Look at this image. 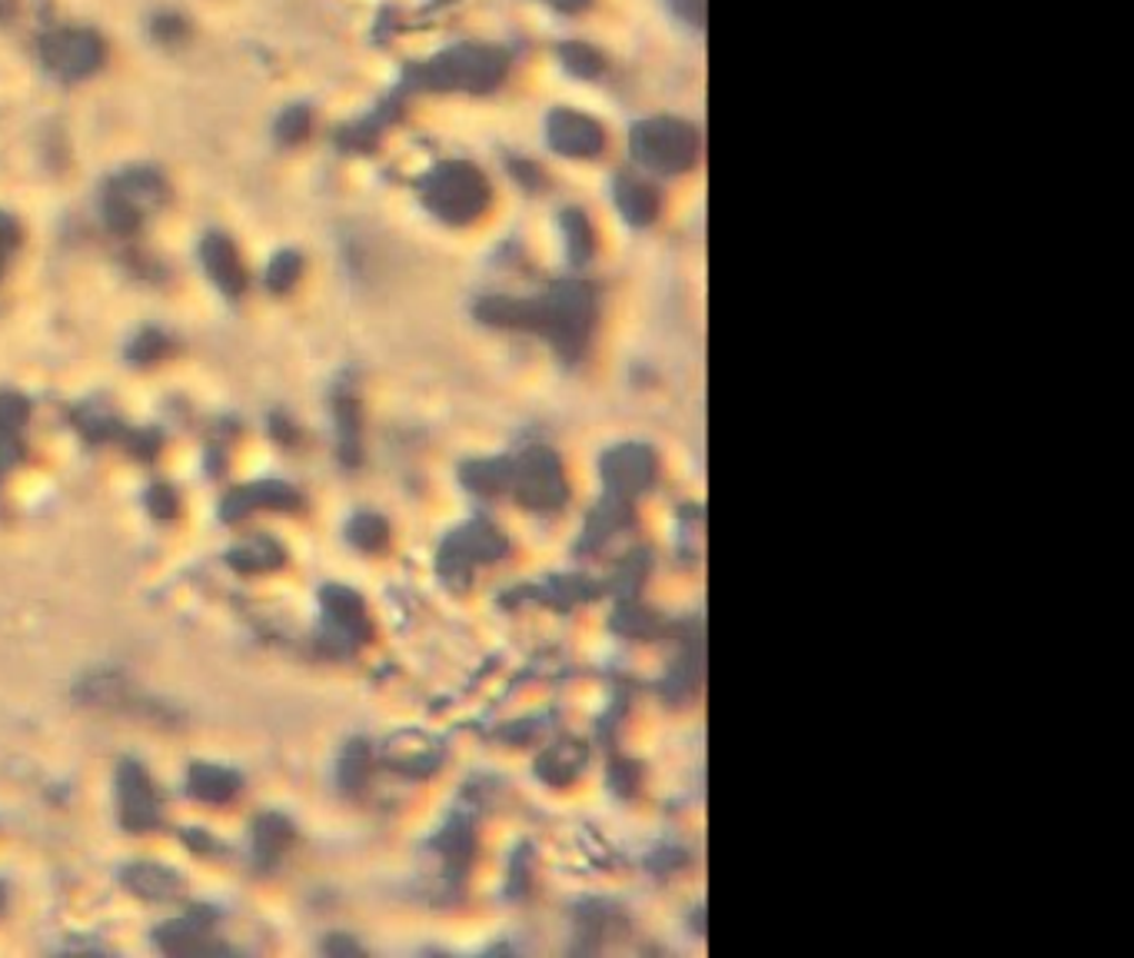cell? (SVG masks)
I'll use <instances>...</instances> for the list:
<instances>
[{
	"label": "cell",
	"instance_id": "obj_1",
	"mask_svg": "<svg viewBox=\"0 0 1134 958\" xmlns=\"http://www.w3.org/2000/svg\"><path fill=\"white\" fill-rule=\"evenodd\" d=\"M479 316L492 326H522L542 333L559 353L579 356L596 326V296L586 283H556L536 300L492 296L479 303Z\"/></svg>",
	"mask_w": 1134,
	"mask_h": 958
},
{
	"label": "cell",
	"instance_id": "obj_2",
	"mask_svg": "<svg viewBox=\"0 0 1134 958\" xmlns=\"http://www.w3.org/2000/svg\"><path fill=\"white\" fill-rule=\"evenodd\" d=\"M509 74V57L499 47L486 43H459L433 57L420 77L433 90H462V94H489Z\"/></svg>",
	"mask_w": 1134,
	"mask_h": 958
},
{
	"label": "cell",
	"instance_id": "obj_3",
	"mask_svg": "<svg viewBox=\"0 0 1134 958\" xmlns=\"http://www.w3.org/2000/svg\"><path fill=\"white\" fill-rule=\"evenodd\" d=\"M427 207L447 224H472L489 207V184L472 164H443L423 184Z\"/></svg>",
	"mask_w": 1134,
	"mask_h": 958
},
{
	"label": "cell",
	"instance_id": "obj_4",
	"mask_svg": "<svg viewBox=\"0 0 1134 958\" xmlns=\"http://www.w3.org/2000/svg\"><path fill=\"white\" fill-rule=\"evenodd\" d=\"M167 187L160 180V174L140 167V170H127L117 180L107 184L104 190V221L117 237H134L144 221L164 204Z\"/></svg>",
	"mask_w": 1134,
	"mask_h": 958
},
{
	"label": "cell",
	"instance_id": "obj_5",
	"mask_svg": "<svg viewBox=\"0 0 1134 958\" xmlns=\"http://www.w3.org/2000/svg\"><path fill=\"white\" fill-rule=\"evenodd\" d=\"M633 154L656 174H682L698 157V134L676 117H653L636 124Z\"/></svg>",
	"mask_w": 1134,
	"mask_h": 958
},
{
	"label": "cell",
	"instance_id": "obj_6",
	"mask_svg": "<svg viewBox=\"0 0 1134 958\" xmlns=\"http://www.w3.org/2000/svg\"><path fill=\"white\" fill-rule=\"evenodd\" d=\"M107 47L97 30L90 27H63L50 30L40 40V60L53 77L63 80H84L104 67Z\"/></svg>",
	"mask_w": 1134,
	"mask_h": 958
},
{
	"label": "cell",
	"instance_id": "obj_7",
	"mask_svg": "<svg viewBox=\"0 0 1134 958\" xmlns=\"http://www.w3.org/2000/svg\"><path fill=\"white\" fill-rule=\"evenodd\" d=\"M320 603H323V613H326L323 643H326L330 653H353L356 646H363L370 639L366 609H363L356 593H350L343 586H326L320 593Z\"/></svg>",
	"mask_w": 1134,
	"mask_h": 958
},
{
	"label": "cell",
	"instance_id": "obj_8",
	"mask_svg": "<svg viewBox=\"0 0 1134 958\" xmlns=\"http://www.w3.org/2000/svg\"><path fill=\"white\" fill-rule=\"evenodd\" d=\"M117 805H120V822L127 832H150L160 822L157 792L137 762H120L117 769Z\"/></svg>",
	"mask_w": 1134,
	"mask_h": 958
},
{
	"label": "cell",
	"instance_id": "obj_9",
	"mask_svg": "<svg viewBox=\"0 0 1134 958\" xmlns=\"http://www.w3.org/2000/svg\"><path fill=\"white\" fill-rule=\"evenodd\" d=\"M546 140L556 154L563 157H576V160H589L599 157L606 147V130L576 110H553L546 117Z\"/></svg>",
	"mask_w": 1134,
	"mask_h": 958
},
{
	"label": "cell",
	"instance_id": "obj_10",
	"mask_svg": "<svg viewBox=\"0 0 1134 958\" xmlns=\"http://www.w3.org/2000/svg\"><path fill=\"white\" fill-rule=\"evenodd\" d=\"M512 479H516L519 499H526L532 509H556L566 499L563 470L546 450L526 453V460L519 463V473Z\"/></svg>",
	"mask_w": 1134,
	"mask_h": 958
},
{
	"label": "cell",
	"instance_id": "obj_11",
	"mask_svg": "<svg viewBox=\"0 0 1134 958\" xmlns=\"http://www.w3.org/2000/svg\"><path fill=\"white\" fill-rule=\"evenodd\" d=\"M296 506H300V492L296 489H290L280 479H263V482L233 489L227 499H224L221 512H224L227 522H236L239 516H246L253 509H296Z\"/></svg>",
	"mask_w": 1134,
	"mask_h": 958
},
{
	"label": "cell",
	"instance_id": "obj_12",
	"mask_svg": "<svg viewBox=\"0 0 1134 958\" xmlns=\"http://www.w3.org/2000/svg\"><path fill=\"white\" fill-rule=\"evenodd\" d=\"M201 260H204V266H207V276L217 283V290H221L224 296L236 300V296L246 290V270H243V260H239L236 246H233V243H229L224 234H211V237L204 240V246H201Z\"/></svg>",
	"mask_w": 1134,
	"mask_h": 958
},
{
	"label": "cell",
	"instance_id": "obj_13",
	"mask_svg": "<svg viewBox=\"0 0 1134 958\" xmlns=\"http://www.w3.org/2000/svg\"><path fill=\"white\" fill-rule=\"evenodd\" d=\"M124 886L147 902H170L180 892V876L157 862H137L124 869Z\"/></svg>",
	"mask_w": 1134,
	"mask_h": 958
},
{
	"label": "cell",
	"instance_id": "obj_14",
	"mask_svg": "<svg viewBox=\"0 0 1134 958\" xmlns=\"http://www.w3.org/2000/svg\"><path fill=\"white\" fill-rule=\"evenodd\" d=\"M187 792L194 799L207 802V805H224L239 792V775L233 769H224V765L197 762L187 772Z\"/></svg>",
	"mask_w": 1134,
	"mask_h": 958
},
{
	"label": "cell",
	"instance_id": "obj_15",
	"mask_svg": "<svg viewBox=\"0 0 1134 958\" xmlns=\"http://www.w3.org/2000/svg\"><path fill=\"white\" fill-rule=\"evenodd\" d=\"M157 946L170 956H204L217 946L211 942V932L201 919H174L157 929Z\"/></svg>",
	"mask_w": 1134,
	"mask_h": 958
},
{
	"label": "cell",
	"instance_id": "obj_16",
	"mask_svg": "<svg viewBox=\"0 0 1134 958\" xmlns=\"http://www.w3.org/2000/svg\"><path fill=\"white\" fill-rule=\"evenodd\" d=\"M606 477L613 486H623L629 492L643 489L649 477H653V457L639 447H623V450H613L603 463Z\"/></svg>",
	"mask_w": 1134,
	"mask_h": 958
},
{
	"label": "cell",
	"instance_id": "obj_17",
	"mask_svg": "<svg viewBox=\"0 0 1134 958\" xmlns=\"http://www.w3.org/2000/svg\"><path fill=\"white\" fill-rule=\"evenodd\" d=\"M502 546H499V539L492 536V529H486V526H469V529H462V532H456L453 539H450V546L443 549V569L450 573L453 566H462V563H469V556L472 559H492L496 553H499Z\"/></svg>",
	"mask_w": 1134,
	"mask_h": 958
},
{
	"label": "cell",
	"instance_id": "obj_18",
	"mask_svg": "<svg viewBox=\"0 0 1134 958\" xmlns=\"http://www.w3.org/2000/svg\"><path fill=\"white\" fill-rule=\"evenodd\" d=\"M27 400L17 393H0V467L7 470L10 463L20 460V433L27 423Z\"/></svg>",
	"mask_w": 1134,
	"mask_h": 958
},
{
	"label": "cell",
	"instance_id": "obj_19",
	"mask_svg": "<svg viewBox=\"0 0 1134 958\" xmlns=\"http://www.w3.org/2000/svg\"><path fill=\"white\" fill-rule=\"evenodd\" d=\"M293 842V825L283 819V815H263L256 819L253 825V852H256V862L266 869L273 866Z\"/></svg>",
	"mask_w": 1134,
	"mask_h": 958
},
{
	"label": "cell",
	"instance_id": "obj_20",
	"mask_svg": "<svg viewBox=\"0 0 1134 958\" xmlns=\"http://www.w3.org/2000/svg\"><path fill=\"white\" fill-rule=\"evenodd\" d=\"M616 201H619V211L629 224L636 227H646L656 221L659 214V197L649 184L643 180H619V190H616Z\"/></svg>",
	"mask_w": 1134,
	"mask_h": 958
},
{
	"label": "cell",
	"instance_id": "obj_21",
	"mask_svg": "<svg viewBox=\"0 0 1134 958\" xmlns=\"http://www.w3.org/2000/svg\"><path fill=\"white\" fill-rule=\"evenodd\" d=\"M333 413H336L340 457H343V463L356 467L360 463V403H356V397L353 393H336Z\"/></svg>",
	"mask_w": 1134,
	"mask_h": 958
},
{
	"label": "cell",
	"instance_id": "obj_22",
	"mask_svg": "<svg viewBox=\"0 0 1134 958\" xmlns=\"http://www.w3.org/2000/svg\"><path fill=\"white\" fill-rule=\"evenodd\" d=\"M283 549L270 539H253L239 549L229 553V566L239 569V573H266V569H276L283 566Z\"/></svg>",
	"mask_w": 1134,
	"mask_h": 958
},
{
	"label": "cell",
	"instance_id": "obj_23",
	"mask_svg": "<svg viewBox=\"0 0 1134 958\" xmlns=\"http://www.w3.org/2000/svg\"><path fill=\"white\" fill-rule=\"evenodd\" d=\"M559 53H563L566 70L576 74V77H583V80H593V77L603 74V53L593 50L589 43H563Z\"/></svg>",
	"mask_w": 1134,
	"mask_h": 958
},
{
	"label": "cell",
	"instance_id": "obj_24",
	"mask_svg": "<svg viewBox=\"0 0 1134 958\" xmlns=\"http://www.w3.org/2000/svg\"><path fill=\"white\" fill-rule=\"evenodd\" d=\"M350 539H353L360 549H366V553H377V549H383V546H387V539H390V526H387L380 516H373V512H360V516L350 522Z\"/></svg>",
	"mask_w": 1134,
	"mask_h": 958
},
{
	"label": "cell",
	"instance_id": "obj_25",
	"mask_svg": "<svg viewBox=\"0 0 1134 958\" xmlns=\"http://www.w3.org/2000/svg\"><path fill=\"white\" fill-rule=\"evenodd\" d=\"M300 266H303L300 253H290V250L276 253L273 263H270V270H266V286H270L273 293H286V290L300 280Z\"/></svg>",
	"mask_w": 1134,
	"mask_h": 958
},
{
	"label": "cell",
	"instance_id": "obj_26",
	"mask_svg": "<svg viewBox=\"0 0 1134 958\" xmlns=\"http://www.w3.org/2000/svg\"><path fill=\"white\" fill-rule=\"evenodd\" d=\"M366 769H370V749H366L363 742H353V745L343 752V762H340L343 789H360V782L366 779Z\"/></svg>",
	"mask_w": 1134,
	"mask_h": 958
},
{
	"label": "cell",
	"instance_id": "obj_27",
	"mask_svg": "<svg viewBox=\"0 0 1134 958\" xmlns=\"http://www.w3.org/2000/svg\"><path fill=\"white\" fill-rule=\"evenodd\" d=\"M276 134L286 144H296L310 134V110L306 107H290L280 120H276Z\"/></svg>",
	"mask_w": 1134,
	"mask_h": 958
},
{
	"label": "cell",
	"instance_id": "obj_28",
	"mask_svg": "<svg viewBox=\"0 0 1134 958\" xmlns=\"http://www.w3.org/2000/svg\"><path fill=\"white\" fill-rule=\"evenodd\" d=\"M164 353H167V340H164L160 333L147 330V333H140V336L134 340L130 360H137V363H154V360H160Z\"/></svg>",
	"mask_w": 1134,
	"mask_h": 958
},
{
	"label": "cell",
	"instance_id": "obj_29",
	"mask_svg": "<svg viewBox=\"0 0 1134 958\" xmlns=\"http://www.w3.org/2000/svg\"><path fill=\"white\" fill-rule=\"evenodd\" d=\"M147 506H150V512H154V516H160V519H170V516L177 512V496H174V489H170V486H154V489L147 492Z\"/></svg>",
	"mask_w": 1134,
	"mask_h": 958
},
{
	"label": "cell",
	"instance_id": "obj_30",
	"mask_svg": "<svg viewBox=\"0 0 1134 958\" xmlns=\"http://www.w3.org/2000/svg\"><path fill=\"white\" fill-rule=\"evenodd\" d=\"M17 240H20L17 224H13L7 214H0V273H3V266H7V260H10V253L17 250Z\"/></svg>",
	"mask_w": 1134,
	"mask_h": 958
},
{
	"label": "cell",
	"instance_id": "obj_31",
	"mask_svg": "<svg viewBox=\"0 0 1134 958\" xmlns=\"http://www.w3.org/2000/svg\"><path fill=\"white\" fill-rule=\"evenodd\" d=\"M676 13L682 20H688L692 27H702V13H705V0H673Z\"/></svg>",
	"mask_w": 1134,
	"mask_h": 958
},
{
	"label": "cell",
	"instance_id": "obj_32",
	"mask_svg": "<svg viewBox=\"0 0 1134 958\" xmlns=\"http://www.w3.org/2000/svg\"><path fill=\"white\" fill-rule=\"evenodd\" d=\"M187 33V23L180 17H160L157 20V37L160 40H170V37H184Z\"/></svg>",
	"mask_w": 1134,
	"mask_h": 958
},
{
	"label": "cell",
	"instance_id": "obj_33",
	"mask_svg": "<svg viewBox=\"0 0 1134 958\" xmlns=\"http://www.w3.org/2000/svg\"><path fill=\"white\" fill-rule=\"evenodd\" d=\"M546 3H553L556 10H566V13H576V10H586L593 0H546Z\"/></svg>",
	"mask_w": 1134,
	"mask_h": 958
},
{
	"label": "cell",
	"instance_id": "obj_34",
	"mask_svg": "<svg viewBox=\"0 0 1134 958\" xmlns=\"http://www.w3.org/2000/svg\"><path fill=\"white\" fill-rule=\"evenodd\" d=\"M3 906H7V889H3V882H0V912H3Z\"/></svg>",
	"mask_w": 1134,
	"mask_h": 958
}]
</instances>
